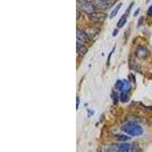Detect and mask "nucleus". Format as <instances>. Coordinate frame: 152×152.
<instances>
[{
  "label": "nucleus",
  "mask_w": 152,
  "mask_h": 152,
  "mask_svg": "<svg viewBox=\"0 0 152 152\" xmlns=\"http://www.w3.org/2000/svg\"><path fill=\"white\" fill-rule=\"evenodd\" d=\"M121 130L132 136H140L143 134V129L135 123H128L123 125Z\"/></svg>",
  "instance_id": "nucleus-1"
},
{
  "label": "nucleus",
  "mask_w": 152,
  "mask_h": 152,
  "mask_svg": "<svg viewBox=\"0 0 152 152\" xmlns=\"http://www.w3.org/2000/svg\"><path fill=\"white\" fill-rule=\"evenodd\" d=\"M78 7L88 15H91L94 12L95 8L91 1L89 0H77Z\"/></svg>",
  "instance_id": "nucleus-2"
},
{
  "label": "nucleus",
  "mask_w": 152,
  "mask_h": 152,
  "mask_svg": "<svg viewBox=\"0 0 152 152\" xmlns=\"http://www.w3.org/2000/svg\"><path fill=\"white\" fill-rule=\"evenodd\" d=\"M130 145L129 143L111 145L107 148V152H129Z\"/></svg>",
  "instance_id": "nucleus-3"
},
{
  "label": "nucleus",
  "mask_w": 152,
  "mask_h": 152,
  "mask_svg": "<svg viewBox=\"0 0 152 152\" xmlns=\"http://www.w3.org/2000/svg\"><path fill=\"white\" fill-rule=\"evenodd\" d=\"M107 17V15L104 12H94L89 15V18L94 23L104 22Z\"/></svg>",
  "instance_id": "nucleus-4"
},
{
  "label": "nucleus",
  "mask_w": 152,
  "mask_h": 152,
  "mask_svg": "<svg viewBox=\"0 0 152 152\" xmlns=\"http://www.w3.org/2000/svg\"><path fill=\"white\" fill-rule=\"evenodd\" d=\"M135 55L139 59H146L150 55V51L145 46H139L135 50Z\"/></svg>",
  "instance_id": "nucleus-5"
},
{
  "label": "nucleus",
  "mask_w": 152,
  "mask_h": 152,
  "mask_svg": "<svg viewBox=\"0 0 152 152\" xmlns=\"http://www.w3.org/2000/svg\"><path fill=\"white\" fill-rule=\"evenodd\" d=\"M76 37H77V39H78V41H81V42H88L89 40H90V38L88 37V34H86L85 31H81V30H77V32H76Z\"/></svg>",
  "instance_id": "nucleus-6"
},
{
  "label": "nucleus",
  "mask_w": 152,
  "mask_h": 152,
  "mask_svg": "<svg viewBox=\"0 0 152 152\" xmlns=\"http://www.w3.org/2000/svg\"><path fill=\"white\" fill-rule=\"evenodd\" d=\"M91 2L95 9H105L109 7V6H110L108 4L109 2H104V1H102V0H92Z\"/></svg>",
  "instance_id": "nucleus-7"
},
{
  "label": "nucleus",
  "mask_w": 152,
  "mask_h": 152,
  "mask_svg": "<svg viewBox=\"0 0 152 152\" xmlns=\"http://www.w3.org/2000/svg\"><path fill=\"white\" fill-rule=\"evenodd\" d=\"M76 49H77V52L81 56L85 55L88 53V48L79 41H77V43H76Z\"/></svg>",
  "instance_id": "nucleus-8"
},
{
  "label": "nucleus",
  "mask_w": 152,
  "mask_h": 152,
  "mask_svg": "<svg viewBox=\"0 0 152 152\" xmlns=\"http://www.w3.org/2000/svg\"><path fill=\"white\" fill-rule=\"evenodd\" d=\"M127 17H128V15L124 14L121 18H120V19H119V21H118L117 23L118 28H121L124 26L125 24L126 23V21H127Z\"/></svg>",
  "instance_id": "nucleus-9"
},
{
  "label": "nucleus",
  "mask_w": 152,
  "mask_h": 152,
  "mask_svg": "<svg viewBox=\"0 0 152 152\" xmlns=\"http://www.w3.org/2000/svg\"><path fill=\"white\" fill-rule=\"evenodd\" d=\"M115 88L116 90L123 91L125 88V81H121V80H118L115 84Z\"/></svg>",
  "instance_id": "nucleus-10"
},
{
  "label": "nucleus",
  "mask_w": 152,
  "mask_h": 152,
  "mask_svg": "<svg viewBox=\"0 0 152 152\" xmlns=\"http://www.w3.org/2000/svg\"><path fill=\"white\" fill-rule=\"evenodd\" d=\"M122 5H123V3H122V2H120V3H119L117 5H116V8H115V9H114L112 11V12H111V14H110V18H113L115 17V16H116V15H117L118 12H119V9L121 8Z\"/></svg>",
  "instance_id": "nucleus-11"
},
{
  "label": "nucleus",
  "mask_w": 152,
  "mask_h": 152,
  "mask_svg": "<svg viewBox=\"0 0 152 152\" xmlns=\"http://www.w3.org/2000/svg\"><path fill=\"white\" fill-rule=\"evenodd\" d=\"M115 138H116L118 141H119V142H126V141H128L130 139L129 137H128L127 135H121V134L116 135H115Z\"/></svg>",
  "instance_id": "nucleus-12"
},
{
  "label": "nucleus",
  "mask_w": 152,
  "mask_h": 152,
  "mask_svg": "<svg viewBox=\"0 0 152 152\" xmlns=\"http://www.w3.org/2000/svg\"><path fill=\"white\" fill-rule=\"evenodd\" d=\"M131 151L132 152H142V149H141V148L139 147L137 144L134 143L132 145Z\"/></svg>",
  "instance_id": "nucleus-13"
},
{
  "label": "nucleus",
  "mask_w": 152,
  "mask_h": 152,
  "mask_svg": "<svg viewBox=\"0 0 152 152\" xmlns=\"http://www.w3.org/2000/svg\"><path fill=\"white\" fill-rule=\"evenodd\" d=\"M120 100L123 103L126 102L128 100V95H127L126 92H122L121 94H120Z\"/></svg>",
  "instance_id": "nucleus-14"
},
{
  "label": "nucleus",
  "mask_w": 152,
  "mask_h": 152,
  "mask_svg": "<svg viewBox=\"0 0 152 152\" xmlns=\"http://www.w3.org/2000/svg\"><path fill=\"white\" fill-rule=\"evenodd\" d=\"M114 50H115V47H114L113 49V50L110 52V54L109 55V56H108V59H107V66H109L110 65V58H111V56H112V54L113 53V51Z\"/></svg>",
  "instance_id": "nucleus-15"
},
{
  "label": "nucleus",
  "mask_w": 152,
  "mask_h": 152,
  "mask_svg": "<svg viewBox=\"0 0 152 152\" xmlns=\"http://www.w3.org/2000/svg\"><path fill=\"white\" fill-rule=\"evenodd\" d=\"M148 15L149 16H152V5L149 8L148 10Z\"/></svg>",
  "instance_id": "nucleus-16"
},
{
  "label": "nucleus",
  "mask_w": 152,
  "mask_h": 152,
  "mask_svg": "<svg viewBox=\"0 0 152 152\" xmlns=\"http://www.w3.org/2000/svg\"><path fill=\"white\" fill-rule=\"evenodd\" d=\"M144 18L143 17H141V18L138 20V26H139V25H141V24H142V21H143Z\"/></svg>",
  "instance_id": "nucleus-17"
},
{
  "label": "nucleus",
  "mask_w": 152,
  "mask_h": 152,
  "mask_svg": "<svg viewBox=\"0 0 152 152\" xmlns=\"http://www.w3.org/2000/svg\"><path fill=\"white\" fill-rule=\"evenodd\" d=\"M78 104H79V98L77 97V107H76V109H78Z\"/></svg>",
  "instance_id": "nucleus-18"
},
{
  "label": "nucleus",
  "mask_w": 152,
  "mask_h": 152,
  "mask_svg": "<svg viewBox=\"0 0 152 152\" xmlns=\"http://www.w3.org/2000/svg\"><path fill=\"white\" fill-rule=\"evenodd\" d=\"M117 33H118V30H114V31H113V36H116V34H117Z\"/></svg>",
  "instance_id": "nucleus-19"
},
{
  "label": "nucleus",
  "mask_w": 152,
  "mask_h": 152,
  "mask_svg": "<svg viewBox=\"0 0 152 152\" xmlns=\"http://www.w3.org/2000/svg\"><path fill=\"white\" fill-rule=\"evenodd\" d=\"M102 1H104V2H109L110 0H102Z\"/></svg>",
  "instance_id": "nucleus-20"
},
{
  "label": "nucleus",
  "mask_w": 152,
  "mask_h": 152,
  "mask_svg": "<svg viewBox=\"0 0 152 152\" xmlns=\"http://www.w3.org/2000/svg\"><path fill=\"white\" fill-rule=\"evenodd\" d=\"M150 109L152 110V106H151V107H150Z\"/></svg>",
  "instance_id": "nucleus-21"
},
{
  "label": "nucleus",
  "mask_w": 152,
  "mask_h": 152,
  "mask_svg": "<svg viewBox=\"0 0 152 152\" xmlns=\"http://www.w3.org/2000/svg\"><path fill=\"white\" fill-rule=\"evenodd\" d=\"M149 1H150V0H147V2H149Z\"/></svg>",
  "instance_id": "nucleus-22"
}]
</instances>
